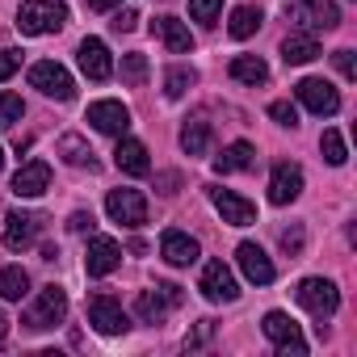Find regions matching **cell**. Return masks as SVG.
I'll return each instance as SVG.
<instances>
[{
	"mask_svg": "<svg viewBox=\"0 0 357 357\" xmlns=\"http://www.w3.org/2000/svg\"><path fill=\"white\" fill-rule=\"evenodd\" d=\"M114 5H122V0H89V9H114Z\"/></svg>",
	"mask_w": 357,
	"mask_h": 357,
	"instance_id": "cell-41",
	"label": "cell"
},
{
	"mask_svg": "<svg viewBox=\"0 0 357 357\" xmlns=\"http://www.w3.org/2000/svg\"><path fill=\"white\" fill-rule=\"evenodd\" d=\"M194 80H198L194 68H168V76H164V93L176 101V97H185V93L194 89Z\"/></svg>",
	"mask_w": 357,
	"mask_h": 357,
	"instance_id": "cell-30",
	"label": "cell"
},
{
	"mask_svg": "<svg viewBox=\"0 0 357 357\" xmlns=\"http://www.w3.org/2000/svg\"><path fill=\"white\" fill-rule=\"evenodd\" d=\"M76 59H80V72H84L89 80H109V72H114L109 47H105L101 38H84L80 51H76Z\"/></svg>",
	"mask_w": 357,
	"mask_h": 357,
	"instance_id": "cell-18",
	"label": "cell"
},
{
	"mask_svg": "<svg viewBox=\"0 0 357 357\" xmlns=\"http://www.w3.org/2000/svg\"><path fill=\"white\" fill-rule=\"evenodd\" d=\"M332 63H336V72H340L344 80H357V59H353V51H349V47H340V51L332 55Z\"/></svg>",
	"mask_w": 357,
	"mask_h": 357,
	"instance_id": "cell-36",
	"label": "cell"
},
{
	"mask_svg": "<svg viewBox=\"0 0 357 357\" xmlns=\"http://www.w3.org/2000/svg\"><path fill=\"white\" fill-rule=\"evenodd\" d=\"M286 17L303 30V34H324V30H336L340 26V9L332 0H290L286 5Z\"/></svg>",
	"mask_w": 357,
	"mask_h": 357,
	"instance_id": "cell-2",
	"label": "cell"
},
{
	"mask_svg": "<svg viewBox=\"0 0 357 357\" xmlns=\"http://www.w3.org/2000/svg\"><path fill=\"white\" fill-rule=\"evenodd\" d=\"M319 151H324V160L328 164H344L349 160V151H344V139H340V130H324V139H319Z\"/></svg>",
	"mask_w": 357,
	"mask_h": 357,
	"instance_id": "cell-32",
	"label": "cell"
},
{
	"mask_svg": "<svg viewBox=\"0 0 357 357\" xmlns=\"http://www.w3.org/2000/svg\"><path fill=\"white\" fill-rule=\"evenodd\" d=\"M294 298H298L315 319H328V315H336V307H340V290H336L328 278H303L298 290H294Z\"/></svg>",
	"mask_w": 357,
	"mask_h": 357,
	"instance_id": "cell-5",
	"label": "cell"
},
{
	"mask_svg": "<svg viewBox=\"0 0 357 357\" xmlns=\"http://www.w3.org/2000/svg\"><path fill=\"white\" fill-rule=\"evenodd\" d=\"M261 328H265V336L278 344V357H307V340H303L298 324H294L286 311H269Z\"/></svg>",
	"mask_w": 357,
	"mask_h": 357,
	"instance_id": "cell-6",
	"label": "cell"
},
{
	"mask_svg": "<svg viewBox=\"0 0 357 357\" xmlns=\"http://www.w3.org/2000/svg\"><path fill=\"white\" fill-rule=\"evenodd\" d=\"M294 93H298V101H303L311 114H319V118H332V114L340 109V93H336L328 80H319V76L298 80V84H294Z\"/></svg>",
	"mask_w": 357,
	"mask_h": 357,
	"instance_id": "cell-10",
	"label": "cell"
},
{
	"mask_svg": "<svg viewBox=\"0 0 357 357\" xmlns=\"http://www.w3.org/2000/svg\"><path fill=\"white\" fill-rule=\"evenodd\" d=\"M176 303H181V286L164 282V286H155V290H139L135 315H139L143 324H160V319L168 315V307H176Z\"/></svg>",
	"mask_w": 357,
	"mask_h": 357,
	"instance_id": "cell-9",
	"label": "cell"
},
{
	"mask_svg": "<svg viewBox=\"0 0 357 357\" xmlns=\"http://www.w3.org/2000/svg\"><path fill=\"white\" fill-rule=\"evenodd\" d=\"M0 168H5V147H0Z\"/></svg>",
	"mask_w": 357,
	"mask_h": 357,
	"instance_id": "cell-43",
	"label": "cell"
},
{
	"mask_svg": "<svg viewBox=\"0 0 357 357\" xmlns=\"http://www.w3.org/2000/svg\"><path fill=\"white\" fill-rule=\"evenodd\" d=\"M105 211H109V219L122 223V227H143V223H147V198H143L139 190H109Z\"/></svg>",
	"mask_w": 357,
	"mask_h": 357,
	"instance_id": "cell-7",
	"label": "cell"
},
{
	"mask_svg": "<svg viewBox=\"0 0 357 357\" xmlns=\"http://www.w3.org/2000/svg\"><path fill=\"white\" fill-rule=\"evenodd\" d=\"M51 185V164L47 160H26L13 176V194L17 198H43Z\"/></svg>",
	"mask_w": 357,
	"mask_h": 357,
	"instance_id": "cell-14",
	"label": "cell"
},
{
	"mask_svg": "<svg viewBox=\"0 0 357 357\" xmlns=\"http://www.w3.org/2000/svg\"><path fill=\"white\" fill-rule=\"evenodd\" d=\"M122 80L130 84V89H139L143 80H147V55H122Z\"/></svg>",
	"mask_w": 357,
	"mask_h": 357,
	"instance_id": "cell-31",
	"label": "cell"
},
{
	"mask_svg": "<svg viewBox=\"0 0 357 357\" xmlns=\"http://www.w3.org/2000/svg\"><path fill=\"white\" fill-rule=\"evenodd\" d=\"M278 240H282V248H286L290 257H298V252H303V223H294V227H282V236H278Z\"/></svg>",
	"mask_w": 357,
	"mask_h": 357,
	"instance_id": "cell-37",
	"label": "cell"
},
{
	"mask_svg": "<svg viewBox=\"0 0 357 357\" xmlns=\"http://www.w3.org/2000/svg\"><path fill=\"white\" fill-rule=\"evenodd\" d=\"M63 315H68V294H63V286H43L22 324H26L30 332H47V328L63 324Z\"/></svg>",
	"mask_w": 357,
	"mask_h": 357,
	"instance_id": "cell-3",
	"label": "cell"
},
{
	"mask_svg": "<svg viewBox=\"0 0 357 357\" xmlns=\"http://www.w3.org/2000/svg\"><path fill=\"white\" fill-rule=\"evenodd\" d=\"M211 202H215V211L223 215V223H231V227H248V223H257V206H252L248 198L231 194V190H211Z\"/></svg>",
	"mask_w": 357,
	"mask_h": 357,
	"instance_id": "cell-16",
	"label": "cell"
},
{
	"mask_svg": "<svg viewBox=\"0 0 357 357\" xmlns=\"http://www.w3.org/2000/svg\"><path fill=\"white\" fill-rule=\"evenodd\" d=\"M68 227H72V231H93V215H89V211H76V215L68 219Z\"/></svg>",
	"mask_w": 357,
	"mask_h": 357,
	"instance_id": "cell-40",
	"label": "cell"
},
{
	"mask_svg": "<svg viewBox=\"0 0 357 357\" xmlns=\"http://www.w3.org/2000/svg\"><path fill=\"white\" fill-rule=\"evenodd\" d=\"M269 118H273L278 126H290V130L298 126V109H294L290 101H273V105H269Z\"/></svg>",
	"mask_w": 357,
	"mask_h": 357,
	"instance_id": "cell-35",
	"label": "cell"
},
{
	"mask_svg": "<svg viewBox=\"0 0 357 357\" xmlns=\"http://www.w3.org/2000/svg\"><path fill=\"white\" fill-rule=\"evenodd\" d=\"M30 84H34L38 93H47V97H55V101H72V97H76V80H72L68 68L55 63V59H38V63L30 68Z\"/></svg>",
	"mask_w": 357,
	"mask_h": 357,
	"instance_id": "cell-4",
	"label": "cell"
},
{
	"mask_svg": "<svg viewBox=\"0 0 357 357\" xmlns=\"http://www.w3.org/2000/svg\"><path fill=\"white\" fill-rule=\"evenodd\" d=\"M236 261H240V269H244V278H248L252 286H269V282L278 278V269H273V261L265 257L261 244H240V248H236Z\"/></svg>",
	"mask_w": 357,
	"mask_h": 357,
	"instance_id": "cell-17",
	"label": "cell"
},
{
	"mask_svg": "<svg viewBox=\"0 0 357 357\" xmlns=\"http://www.w3.org/2000/svg\"><path fill=\"white\" fill-rule=\"evenodd\" d=\"M22 114H26V105H22L17 93H0V130H5V126H17Z\"/></svg>",
	"mask_w": 357,
	"mask_h": 357,
	"instance_id": "cell-33",
	"label": "cell"
},
{
	"mask_svg": "<svg viewBox=\"0 0 357 357\" xmlns=\"http://www.w3.org/2000/svg\"><path fill=\"white\" fill-rule=\"evenodd\" d=\"M282 59H286L290 68L319 59V43H315V34H290V38L282 43Z\"/></svg>",
	"mask_w": 357,
	"mask_h": 357,
	"instance_id": "cell-23",
	"label": "cell"
},
{
	"mask_svg": "<svg viewBox=\"0 0 357 357\" xmlns=\"http://www.w3.org/2000/svg\"><path fill=\"white\" fill-rule=\"evenodd\" d=\"M257 164V147L252 143H231V147H223V155H215V168L219 172H244V168H252Z\"/></svg>",
	"mask_w": 357,
	"mask_h": 357,
	"instance_id": "cell-24",
	"label": "cell"
},
{
	"mask_svg": "<svg viewBox=\"0 0 357 357\" xmlns=\"http://www.w3.org/2000/svg\"><path fill=\"white\" fill-rule=\"evenodd\" d=\"M59 155H63L72 168H89V172L97 168V160H93V147H89L80 135H63V139H59Z\"/></svg>",
	"mask_w": 357,
	"mask_h": 357,
	"instance_id": "cell-27",
	"label": "cell"
},
{
	"mask_svg": "<svg viewBox=\"0 0 357 357\" xmlns=\"http://www.w3.org/2000/svg\"><path fill=\"white\" fill-rule=\"evenodd\" d=\"M118 265H122V248H118V240H109V236H93V240H89V257H84L89 278H105V273H114Z\"/></svg>",
	"mask_w": 357,
	"mask_h": 357,
	"instance_id": "cell-13",
	"label": "cell"
},
{
	"mask_svg": "<svg viewBox=\"0 0 357 357\" xmlns=\"http://www.w3.org/2000/svg\"><path fill=\"white\" fill-rule=\"evenodd\" d=\"M219 13H223V0H190V17L202 26H215Z\"/></svg>",
	"mask_w": 357,
	"mask_h": 357,
	"instance_id": "cell-34",
	"label": "cell"
},
{
	"mask_svg": "<svg viewBox=\"0 0 357 357\" xmlns=\"http://www.w3.org/2000/svg\"><path fill=\"white\" fill-rule=\"evenodd\" d=\"M151 30H155V38H160L172 55H190V51H194V34H190V26H185L181 17H155Z\"/></svg>",
	"mask_w": 357,
	"mask_h": 357,
	"instance_id": "cell-19",
	"label": "cell"
},
{
	"mask_svg": "<svg viewBox=\"0 0 357 357\" xmlns=\"http://www.w3.org/2000/svg\"><path fill=\"white\" fill-rule=\"evenodd\" d=\"M89 324H93L101 336H122V332L130 328L122 303L109 298V294H93V298H89Z\"/></svg>",
	"mask_w": 357,
	"mask_h": 357,
	"instance_id": "cell-8",
	"label": "cell"
},
{
	"mask_svg": "<svg viewBox=\"0 0 357 357\" xmlns=\"http://www.w3.org/2000/svg\"><path fill=\"white\" fill-rule=\"evenodd\" d=\"M114 164L126 172V176H147L151 172V160H147V147L139 139H122L118 151H114Z\"/></svg>",
	"mask_w": 357,
	"mask_h": 357,
	"instance_id": "cell-22",
	"label": "cell"
},
{
	"mask_svg": "<svg viewBox=\"0 0 357 357\" xmlns=\"http://www.w3.org/2000/svg\"><path fill=\"white\" fill-rule=\"evenodd\" d=\"M30 294V273L22 265H5L0 269V298L5 303H22Z\"/></svg>",
	"mask_w": 357,
	"mask_h": 357,
	"instance_id": "cell-25",
	"label": "cell"
},
{
	"mask_svg": "<svg viewBox=\"0 0 357 357\" xmlns=\"http://www.w3.org/2000/svg\"><path fill=\"white\" fill-rule=\"evenodd\" d=\"M181 147H185L190 155H206V147H211V122L190 118L185 130H181Z\"/></svg>",
	"mask_w": 357,
	"mask_h": 357,
	"instance_id": "cell-29",
	"label": "cell"
},
{
	"mask_svg": "<svg viewBox=\"0 0 357 357\" xmlns=\"http://www.w3.org/2000/svg\"><path fill=\"white\" fill-rule=\"evenodd\" d=\"M17 68H22V59H17L13 51H0V80H9Z\"/></svg>",
	"mask_w": 357,
	"mask_h": 357,
	"instance_id": "cell-39",
	"label": "cell"
},
{
	"mask_svg": "<svg viewBox=\"0 0 357 357\" xmlns=\"http://www.w3.org/2000/svg\"><path fill=\"white\" fill-rule=\"evenodd\" d=\"M68 26V5L63 0H22L17 9V30L38 38V34H55Z\"/></svg>",
	"mask_w": 357,
	"mask_h": 357,
	"instance_id": "cell-1",
	"label": "cell"
},
{
	"mask_svg": "<svg viewBox=\"0 0 357 357\" xmlns=\"http://www.w3.org/2000/svg\"><path fill=\"white\" fill-rule=\"evenodd\" d=\"M160 257L168 261V265H194L198 261V240L194 236H185V231H164L160 236Z\"/></svg>",
	"mask_w": 357,
	"mask_h": 357,
	"instance_id": "cell-20",
	"label": "cell"
},
{
	"mask_svg": "<svg viewBox=\"0 0 357 357\" xmlns=\"http://www.w3.org/2000/svg\"><path fill=\"white\" fill-rule=\"evenodd\" d=\"M5 336H9V319H5V311H0V344H5Z\"/></svg>",
	"mask_w": 357,
	"mask_h": 357,
	"instance_id": "cell-42",
	"label": "cell"
},
{
	"mask_svg": "<svg viewBox=\"0 0 357 357\" xmlns=\"http://www.w3.org/2000/svg\"><path fill=\"white\" fill-rule=\"evenodd\" d=\"M261 22H265V17H261L257 5H240V9L231 13V22H227V34H231V38H252V34L261 30Z\"/></svg>",
	"mask_w": 357,
	"mask_h": 357,
	"instance_id": "cell-28",
	"label": "cell"
},
{
	"mask_svg": "<svg viewBox=\"0 0 357 357\" xmlns=\"http://www.w3.org/2000/svg\"><path fill=\"white\" fill-rule=\"evenodd\" d=\"M198 290L211 298V303H236L240 298V286H236V273L223 265V261H206V269H202V282H198Z\"/></svg>",
	"mask_w": 357,
	"mask_h": 357,
	"instance_id": "cell-11",
	"label": "cell"
},
{
	"mask_svg": "<svg viewBox=\"0 0 357 357\" xmlns=\"http://www.w3.org/2000/svg\"><path fill=\"white\" fill-rule=\"evenodd\" d=\"M298 194H303V168L290 164V160L273 164V176H269V202H273V206H290Z\"/></svg>",
	"mask_w": 357,
	"mask_h": 357,
	"instance_id": "cell-12",
	"label": "cell"
},
{
	"mask_svg": "<svg viewBox=\"0 0 357 357\" xmlns=\"http://www.w3.org/2000/svg\"><path fill=\"white\" fill-rule=\"evenodd\" d=\"M89 122H93V130H101V135H126L130 109H126L122 101H93V105H89Z\"/></svg>",
	"mask_w": 357,
	"mask_h": 357,
	"instance_id": "cell-15",
	"label": "cell"
},
{
	"mask_svg": "<svg viewBox=\"0 0 357 357\" xmlns=\"http://www.w3.org/2000/svg\"><path fill=\"white\" fill-rule=\"evenodd\" d=\"M231 80H240V84H265L269 80V68H265V59L261 55H236L231 59Z\"/></svg>",
	"mask_w": 357,
	"mask_h": 357,
	"instance_id": "cell-26",
	"label": "cell"
},
{
	"mask_svg": "<svg viewBox=\"0 0 357 357\" xmlns=\"http://www.w3.org/2000/svg\"><path fill=\"white\" fill-rule=\"evenodd\" d=\"M38 227H43L38 215H17V211H13V215L5 219V248H13V252L30 248L34 236H38Z\"/></svg>",
	"mask_w": 357,
	"mask_h": 357,
	"instance_id": "cell-21",
	"label": "cell"
},
{
	"mask_svg": "<svg viewBox=\"0 0 357 357\" xmlns=\"http://www.w3.org/2000/svg\"><path fill=\"white\" fill-rule=\"evenodd\" d=\"M109 26H114V30H118V34H130V30H135V26H139V13H135V9H118V13H114V22H109Z\"/></svg>",
	"mask_w": 357,
	"mask_h": 357,
	"instance_id": "cell-38",
	"label": "cell"
}]
</instances>
